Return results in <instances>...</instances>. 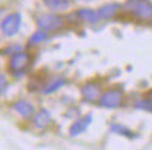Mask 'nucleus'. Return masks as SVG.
Wrapping results in <instances>:
<instances>
[{"label":"nucleus","instance_id":"obj_1","mask_svg":"<svg viewBox=\"0 0 152 150\" xmlns=\"http://www.w3.org/2000/svg\"><path fill=\"white\" fill-rule=\"evenodd\" d=\"M31 55L27 52H16L10 59V69L17 76H21L27 72L28 66L31 64Z\"/></svg>","mask_w":152,"mask_h":150},{"label":"nucleus","instance_id":"obj_2","mask_svg":"<svg viewBox=\"0 0 152 150\" xmlns=\"http://www.w3.org/2000/svg\"><path fill=\"white\" fill-rule=\"evenodd\" d=\"M127 7L140 18H144V20L152 18V4L148 0H128Z\"/></svg>","mask_w":152,"mask_h":150},{"label":"nucleus","instance_id":"obj_3","mask_svg":"<svg viewBox=\"0 0 152 150\" xmlns=\"http://www.w3.org/2000/svg\"><path fill=\"white\" fill-rule=\"evenodd\" d=\"M20 25H21V16H20V13L9 14L1 21V24H0L1 31L4 32L6 35H14V34H17V31L20 30Z\"/></svg>","mask_w":152,"mask_h":150},{"label":"nucleus","instance_id":"obj_4","mask_svg":"<svg viewBox=\"0 0 152 150\" xmlns=\"http://www.w3.org/2000/svg\"><path fill=\"white\" fill-rule=\"evenodd\" d=\"M123 104V93L120 90H109L100 97V105L104 108H118Z\"/></svg>","mask_w":152,"mask_h":150},{"label":"nucleus","instance_id":"obj_5","mask_svg":"<svg viewBox=\"0 0 152 150\" xmlns=\"http://www.w3.org/2000/svg\"><path fill=\"white\" fill-rule=\"evenodd\" d=\"M38 27L45 30V31H52V30H58L64 25V20L61 17L55 16V14H44V16L38 17Z\"/></svg>","mask_w":152,"mask_h":150},{"label":"nucleus","instance_id":"obj_6","mask_svg":"<svg viewBox=\"0 0 152 150\" xmlns=\"http://www.w3.org/2000/svg\"><path fill=\"white\" fill-rule=\"evenodd\" d=\"M100 87L97 84H94V83H87L85 86L82 87V96L86 98L87 101H96L97 98H100Z\"/></svg>","mask_w":152,"mask_h":150},{"label":"nucleus","instance_id":"obj_7","mask_svg":"<svg viewBox=\"0 0 152 150\" xmlns=\"http://www.w3.org/2000/svg\"><path fill=\"white\" fill-rule=\"evenodd\" d=\"M90 122H92V115H86V117H83L82 119L76 121L71 126V135L75 136V135H79L82 132H85L87 129V126L90 125Z\"/></svg>","mask_w":152,"mask_h":150},{"label":"nucleus","instance_id":"obj_8","mask_svg":"<svg viewBox=\"0 0 152 150\" xmlns=\"http://www.w3.org/2000/svg\"><path fill=\"white\" fill-rule=\"evenodd\" d=\"M14 109L18 111V114H21L24 118H31L34 114H35V109H34L33 105H31L30 102L24 101V100L16 102V104H14Z\"/></svg>","mask_w":152,"mask_h":150},{"label":"nucleus","instance_id":"obj_9","mask_svg":"<svg viewBox=\"0 0 152 150\" xmlns=\"http://www.w3.org/2000/svg\"><path fill=\"white\" fill-rule=\"evenodd\" d=\"M118 4H115V3H109V4L103 6L100 10H99V16L100 18H103V20H109L111 17H114V14L118 11Z\"/></svg>","mask_w":152,"mask_h":150},{"label":"nucleus","instance_id":"obj_10","mask_svg":"<svg viewBox=\"0 0 152 150\" xmlns=\"http://www.w3.org/2000/svg\"><path fill=\"white\" fill-rule=\"evenodd\" d=\"M77 16L80 17L83 21H87V22H97L99 20H100L99 11L89 10V9H82V10H79L77 11Z\"/></svg>","mask_w":152,"mask_h":150},{"label":"nucleus","instance_id":"obj_11","mask_svg":"<svg viewBox=\"0 0 152 150\" xmlns=\"http://www.w3.org/2000/svg\"><path fill=\"white\" fill-rule=\"evenodd\" d=\"M49 119H51V115H49L48 111H47V109H41V111L35 115L34 123H35V126H37L38 129H42L49 123Z\"/></svg>","mask_w":152,"mask_h":150},{"label":"nucleus","instance_id":"obj_12","mask_svg":"<svg viewBox=\"0 0 152 150\" xmlns=\"http://www.w3.org/2000/svg\"><path fill=\"white\" fill-rule=\"evenodd\" d=\"M45 4L52 10H66L69 7V0H45Z\"/></svg>","mask_w":152,"mask_h":150},{"label":"nucleus","instance_id":"obj_13","mask_svg":"<svg viewBox=\"0 0 152 150\" xmlns=\"http://www.w3.org/2000/svg\"><path fill=\"white\" fill-rule=\"evenodd\" d=\"M47 38H48V34L45 31H38L30 38V43H31V45H35V43H39V42H42V41H45Z\"/></svg>","mask_w":152,"mask_h":150},{"label":"nucleus","instance_id":"obj_14","mask_svg":"<svg viewBox=\"0 0 152 150\" xmlns=\"http://www.w3.org/2000/svg\"><path fill=\"white\" fill-rule=\"evenodd\" d=\"M65 84V80L64 79H59V80H55L52 84H49L48 87H45V90H44V93L45 94H49V93H52V91H55V90H58L59 87H62Z\"/></svg>","mask_w":152,"mask_h":150},{"label":"nucleus","instance_id":"obj_15","mask_svg":"<svg viewBox=\"0 0 152 150\" xmlns=\"http://www.w3.org/2000/svg\"><path fill=\"white\" fill-rule=\"evenodd\" d=\"M137 108H142L147 111H152V100H142V101L137 102Z\"/></svg>","mask_w":152,"mask_h":150},{"label":"nucleus","instance_id":"obj_16","mask_svg":"<svg viewBox=\"0 0 152 150\" xmlns=\"http://www.w3.org/2000/svg\"><path fill=\"white\" fill-rule=\"evenodd\" d=\"M7 88V79L3 75H0V94H3Z\"/></svg>","mask_w":152,"mask_h":150},{"label":"nucleus","instance_id":"obj_17","mask_svg":"<svg viewBox=\"0 0 152 150\" xmlns=\"http://www.w3.org/2000/svg\"><path fill=\"white\" fill-rule=\"evenodd\" d=\"M148 97H149V100H152V91H149V93H148Z\"/></svg>","mask_w":152,"mask_h":150}]
</instances>
